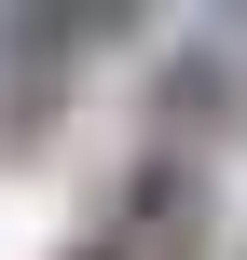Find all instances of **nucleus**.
Here are the masks:
<instances>
[{
  "label": "nucleus",
  "mask_w": 247,
  "mask_h": 260,
  "mask_svg": "<svg viewBox=\"0 0 247 260\" xmlns=\"http://www.w3.org/2000/svg\"><path fill=\"white\" fill-rule=\"evenodd\" d=\"M124 260H206V178H193V151H151L138 178H124Z\"/></svg>",
  "instance_id": "nucleus-1"
},
{
  "label": "nucleus",
  "mask_w": 247,
  "mask_h": 260,
  "mask_svg": "<svg viewBox=\"0 0 247 260\" xmlns=\"http://www.w3.org/2000/svg\"><path fill=\"white\" fill-rule=\"evenodd\" d=\"M69 260H124V247H69Z\"/></svg>",
  "instance_id": "nucleus-2"
}]
</instances>
